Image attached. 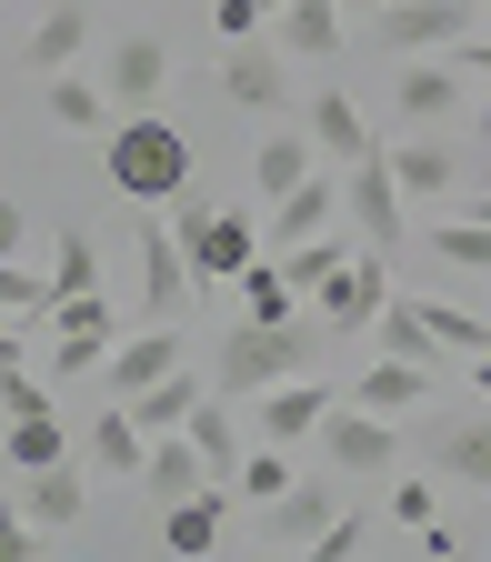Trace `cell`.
Instances as JSON below:
<instances>
[{"mask_svg": "<svg viewBox=\"0 0 491 562\" xmlns=\"http://www.w3.org/2000/svg\"><path fill=\"white\" fill-rule=\"evenodd\" d=\"M191 131L181 121H161V111H121V131H111V191L121 201H140V211H171L181 191H191Z\"/></svg>", "mask_w": 491, "mask_h": 562, "instance_id": "cell-1", "label": "cell"}, {"mask_svg": "<svg viewBox=\"0 0 491 562\" xmlns=\"http://www.w3.org/2000/svg\"><path fill=\"white\" fill-rule=\"evenodd\" d=\"M321 331H331L321 312H311V322H301V312H292V322H241L221 351H210V382H221L231 402H251V392H271V382L311 372V362H321Z\"/></svg>", "mask_w": 491, "mask_h": 562, "instance_id": "cell-2", "label": "cell"}, {"mask_svg": "<svg viewBox=\"0 0 491 562\" xmlns=\"http://www.w3.org/2000/svg\"><path fill=\"white\" fill-rule=\"evenodd\" d=\"M321 452H331L341 482H381V472L401 462V432H391V412H372V402H331Z\"/></svg>", "mask_w": 491, "mask_h": 562, "instance_id": "cell-3", "label": "cell"}, {"mask_svg": "<svg viewBox=\"0 0 491 562\" xmlns=\"http://www.w3.org/2000/svg\"><path fill=\"white\" fill-rule=\"evenodd\" d=\"M311 312L331 331H381V312H391V251H351L321 292H311Z\"/></svg>", "mask_w": 491, "mask_h": 562, "instance_id": "cell-4", "label": "cell"}, {"mask_svg": "<svg viewBox=\"0 0 491 562\" xmlns=\"http://www.w3.org/2000/svg\"><path fill=\"white\" fill-rule=\"evenodd\" d=\"M411 452L432 462L442 482H471V492H491V412H432L411 432Z\"/></svg>", "mask_w": 491, "mask_h": 562, "instance_id": "cell-5", "label": "cell"}, {"mask_svg": "<svg viewBox=\"0 0 491 562\" xmlns=\"http://www.w3.org/2000/svg\"><path fill=\"white\" fill-rule=\"evenodd\" d=\"M111 292H60L50 302V372L70 382V372H101L111 362Z\"/></svg>", "mask_w": 491, "mask_h": 562, "instance_id": "cell-6", "label": "cell"}, {"mask_svg": "<svg viewBox=\"0 0 491 562\" xmlns=\"http://www.w3.org/2000/svg\"><path fill=\"white\" fill-rule=\"evenodd\" d=\"M341 211H351V232L372 251H401V171H391V151H362L341 171Z\"/></svg>", "mask_w": 491, "mask_h": 562, "instance_id": "cell-7", "label": "cell"}, {"mask_svg": "<svg viewBox=\"0 0 491 562\" xmlns=\"http://www.w3.org/2000/svg\"><path fill=\"white\" fill-rule=\"evenodd\" d=\"M481 31V0H381V41L411 60V50H461Z\"/></svg>", "mask_w": 491, "mask_h": 562, "instance_id": "cell-8", "label": "cell"}, {"mask_svg": "<svg viewBox=\"0 0 491 562\" xmlns=\"http://www.w3.org/2000/svg\"><path fill=\"white\" fill-rule=\"evenodd\" d=\"M221 101H231V111H251V121H261V111H281V101H292V50L261 41V31H251V41H231V50H221Z\"/></svg>", "mask_w": 491, "mask_h": 562, "instance_id": "cell-9", "label": "cell"}, {"mask_svg": "<svg viewBox=\"0 0 491 562\" xmlns=\"http://www.w3.org/2000/svg\"><path fill=\"white\" fill-rule=\"evenodd\" d=\"M130 251H140V312H151V322H171V312L191 302V281H201V271H191L181 222H140V241H130Z\"/></svg>", "mask_w": 491, "mask_h": 562, "instance_id": "cell-10", "label": "cell"}, {"mask_svg": "<svg viewBox=\"0 0 491 562\" xmlns=\"http://www.w3.org/2000/svg\"><path fill=\"white\" fill-rule=\"evenodd\" d=\"M461 81H471V70H461L452 50H411V60H401V81H391V111H401L411 131H432V121L461 111Z\"/></svg>", "mask_w": 491, "mask_h": 562, "instance_id": "cell-11", "label": "cell"}, {"mask_svg": "<svg viewBox=\"0 0 491 562\" xmlns=\"http://www.w3.org/2000/svg\"><path fill=\"white\" fill-rule=\"evenodd\" d=\"M101 91H111L121 111H161V91H171V41H151V31L111 41V70H101Z\"/></svg>", "mask_w": 491, "mask_h": 562, "instance_id": "cell-12", "label": "cell"}, {"mask_svg": "<svg viewBox=\"0 0 491 562\" xmlns=\"http://www.w3.org/2000/svg\"><path fill=\"white\" fill-rule=\"evenodd\" d=\"M341 513H351V492H341V482H292V492L271 503V542H281V552H321Z\"/></svg>", "mask_w": 491, "mask_h": 562, "instance_id": "cell-13", "label": "cell"}, {"mask_svg": "<svg viewBox=\"0 0 491 562\" xmlns=\"http://www.w3.org/2000/svg\"><path fill=\"white\" fill-rule=\"evenodd\" d=\"M181 241H191V271H201V281H241V271L271 251V241L241 222V211H201V222H191Z\"/></svg>", "mask_w": 491, "mask_h": 562, "instance_id": "cell-14", "label": "cell"}, {"mask_svg": "<svg viewBox=\"0 0 491 562\" xmlns=\"http://www.w3.org/2000/svg\"><path fill=\"white\" fill-rule=\"evenodd\" d=\"M191 362V341L171 331V322H151V331H130V341H111V402H130V392H151V382H171Z\"/></svg>", "mask_w": 491, "mask_h": 562, "instance_id": "cell-15", "label": "cell"}, {"mask_svg": "<svg viewBox=\"0 0 491 562\" xmlns=\"http://www.w3.org/2000/svg\"><path fill=\"white\" fill-rule=\"evenodd\" d=\"M251 422H261V442H311L321 422H331V392H321L311 372H292V382L251 392Z\"/></svg>", "mask_w": 491, "mask_h": 562, "instance_id": "cell-16", "label": "cell"}, {"mask_svg": "<svg viewBox=\"0 0 491 562\" xmlns=\"http://www.w3.org/2000/svg\"><path fill=\"white\" fill-rule=\"evenodd\" d=\"M331 222H341V181H331V171H311L301 191H281V201H271V251H292V241H321Z\"/></svg>", "mask_w": 491, "mask_h": 562, "instance_id": "cell-17", "label": "cell"}, {"mask_svg": "<svg viewBox=\"0 0 491 562\" xmlns=\"http://www.w3.org/2000/svg\"><path fill=\"white\" fill-rule=\"evenodd\" d=\"M21 503H31V522H41V532H70V522H81V513H91V482H81V472H70V452H60V462H41V472H21Z\"/></svg>", "mask_w": 491, "mask_h": 562, "instance_id": "cell-18", "label": "cell"}, {"mask_svg": "<svg viewBox=\"0 0 491 562\" xmlns=\"http://www.w3.org/2000/svg\"><path fill=\"white\" fill-rule=\"evenodd\" d=\"M231 503H241L231 482H201V492H181V503L161 513V542H171L181 562H191V552H210V542H221V513H231Z\"/></svg>", "mask_w": 491, "mask_h": 562, "instance_id": "cell-19", "label": "cell"}, {"mask_svg": "<svg viewBox=\"0 0 491 562\" xmlns=\"http://www.w3.org/2000/svg\"><path fill=\"white\" fill-rule=\"evenodd\" d=\"M201 482H221V472L201 462L191 432H161L151 452H140V492H151V503H181V492H201Z\"/></svg>", "mask_w": 491, "mask_h": 562, "instance_id": "cell-20", "label": "cell"}, {"mask_svg": "<svg viewBox=\"0 0 491 562\" xmlns=\"http://www.w3.org/2000/svg\"><path fill=\"white\" fill-rule=\"evenodd\" d=\"M81 50H91V0H50V11L31 21V70L50 81V70H70Z\"/></svg>", "mask_w": 491, "mask_h": 562, "instance_id": "cell-21", "label": "cell"}, {"mask_svg": "<svg viewBox=\"0 0 491 562\" xmlns=\"http://www.w3.org/2000/svg\"><path fill=\"white\" fill-rule=\"evenodd\" d=\"M432 372H442V362H401V351H381V362L351 382V402H372V412H421V402H432Z\"/></svg>", "mask_w": 491, "mask_h": 562, "instance_id": "cell-22", "label": "cell"}, {"mask_svg": "<svg viewBox=\"0 0 491 562\" xmlns=\"http://www.w3.org/2000/svg\"><path fill=\"white\" fill-rule=\"evenodd\" d=\"M321 171V140L311 131H271L261 151H251V181H261V201H281V191H301Z\"/></svg>", "mask_w": 491, "mask_h": 562, "instance_id": "cell-23", "label": "cell"}, {"mask_svg": "<svg viewBox=\"0 0 491 562\" xmlns=\"http://www.w3.org/2000/svg\"><path fill=\"white\" fill-rule=\"evenodd\" d=\"M311 140H321V161H341V171H351V161L372 151V121L351 111V91H311Z\"/></svg>", "mask_w": 491, "mask_h": 562, "instance_id": "cell-24", "label": "cell"}, {"mask_svg": "<svg viewBox=\"0 0 491 562\" xmlns=\"http://www.w3.org/2000/svg\"><path fill=\"white\" fill-rule=\"evenodd\" d=\"M271 41L292 50V60H331L341 50V0H292V11L271 21Z\"/></svg>", "mask_w": 491, "mask_h": 562, "instance_id": "cell-25", "label": "cell"}, {"mask_svg": "<svg viewBox=\"0 0 491 562\" xmlns=\"http://www.w3.org/2000/svg\"><path fill=\"white\" fill-rule=\"evenodd\" d=\"M41 101H50V121H60V131H111V91H101V81H81V70H50Z\"/></svg>", "mask_w": 491, "mask_h": 562, "instance_id": "cell-26", "label": "cell"}, {"mask_svg": "<svg viewBox=\"0 0 491 562\" xmlns=\"http://www.w3.org/2000/svg\"><path fill=\"white\" fill-rule=\"evenodd\" d=\"M91 452H101L111 482H140V452H151V442H140V412H130V402H111V412L91 422Z\"/></svg>", "mask_w": 491, "mask_h": 562, "instance_id": "cell-27", "label": "cell"}, {"mask_svg": "<svg viewBox=\"0 0 491 562\" xmlns=\"http://www.w3.org/2000/svg\"><path fill=\"white\" fill-rule=\"evenodd\" d=\"M181 432L201 442V462L221 472V482H231V472H241V452H251V442H241V412H221V402H191V422H181Z\"/></svg>", "mask_w": 491, "mask_h": 562, "instance_id": "cell-28", "label": "cell"}, {"mask_svg": "<svg viewBox=\"0 0 491 562\" xmlns=\"http://www.w3.org/2000/svg\"><path fill=\"white\" fill-rule=\"evenodd\" d=\"M391 171H401V201H442L452 191V151H442V140H401Z\"/></svg>", "mask_w": 491, "mask_h": 562, "instance_id": "cell-29", "label": "cell"}, {"mask_svg": "<svg viewBox=\"0 0 491 562\" xmlns=\"http://www.w3.org/2000/svg\"><path fill=\"white\" fill-rule=\"evenodd\" d=\"M191 402H201L191 362H181L171 382H151V392H130V412H140V432H181V422H191Z\"/></svg>", "mask_w": 491, "mask_h": 562, "instance_id": "cell-30", "label": "cell"}, {"mask_svg": "<svg viewBox=\"0 0 491 562\" xmlns=\"http://www.w3.org/2000/svg\"><path fill=\"white\" fill-rule=\"evenodd\" d=\"M0 442H11V462L21 472H41V462H60L70 442H60V412H11L0 422Z\"/></svg>", "mask_w": 491, "mask_h": 562, "instance_id": "cell-31", "label": "cell"}, {"mask_svg": "<svg viewBox=\"0 0 491 562\" xmlns=\"http://www.w3.org/2000/svg\"><path fill=\"white\" fill-rule=\"evenodd\" d=\"M292 482H301V472L281 462V442H251V452H241V472H231V492H241V503H281Z\"/></svg>", "mask_w": 491, "mask_h": 562, "instance_id": "cell-32", "label": "cell"}, {"mask_svg": "<svg viewBox=\"0 0 491 562\" xmlns=\"http://www.w3.org/2000/svg\"><path fill=\"white\" fill-rule=\"evenodd\" d=\"M362 251H372V241H362ZM341 261H351V241H341V232H321V241H292V251H281V271H292V292H321V281H331Z\"/></svg>", "mask_w": 491, "mask_h": 562, "instance_id": "cell-33", "label": "cell"}, {"mask_svg": "<svg viewBox=\"0 0 491 562\" xmlns=\"http://www.w3.org/2000/svg\"><path fill=\"white\" fill-rule=\"evenodd\" d=\"M50 292H101V241L91 232H60L50 241Z\"/></svg>", "mask_w": 491, "mask_h": 562, "instance_id": "cell-34", "label": "cell"}, {"mask_svg": "<svg viewBox=\"0 0 491 562\" xmlns=\"http://www.w3.org/2000/svg\"><path fill=\"white\" fill-rule=\"evenodd\" d=\"M432 261H452V271H491V222L471 211V222H432Z\"/></svg>", "mask_w": 491, "mask_h": 562, "instance_id": "cell-35", "label": "cell"}, {"mask_svg": "<svg viewBox=\"0 0 491 562\" xmlns=\"http://www.w3.org/2000/svg\"><path fill=\"white\" fill-rule=\"evenodd\" d=\"M381 351H401V362H442V341H432V322H421V302L391 292V312H381Z\"/></svg>", "mask_w": 491, "mask_h": 562, "instance_id": "cell-36", "label": "cell"}, {"mask_svg": "<svg viewBox=\"0 0 491 562\" xmlns=\"http://www.w3.org/2000/svg\"><path fill=\"white\" fill-rule=\"evenodd\" d=\"M421 322H432V341L461 351V362H471V351H491V322H471L461 302H421Z\"/></svg>", "mask_w": 491, "mask_h": 562, "instance_id": "cell-37", "label": "cell"}, {"mask_svg": "<svg viewBox=\"0 0 491 562\" xmlns=\"http://www.w3.org/2000/svg\"><path fill=\"white\" fill-rule=\"evenodd\" d=\"M241 302H251V322H292V271H281V261H251L241 271Z\"/></svg>", "mask_w": 491, "mask_h": 562, "instance_id": "cell-38", "label": "cell"}, {"mask_svg": "<svg viewBox=\"0 0 491 562\" xmlns=\"http://www.w3.org/2000/svg\"><path fill=\"white\" fill-rule=\"evenodd\" d=\"M50 302H60V292H50V281H31V261H0V312H41V322H50Z\"/></svg>", "mask_w": 491, "mask_h": 562, "instance_id": "cell-39", "label": "cell"}, {"mask_svg": "<svg viewBox=\"0 0 491 562\" xmlns=\"http://www.w3.org/2000/svg\"><path fill=\"white\" fill-rule=\"evenodd\" d=\"M281 11H292V0H210V21H221L231 41H251V31H271Z\"/></svg>", "mask_w": 491, "mask_h": 562, "instance_id": "cell-40", "label": "cell"}, {"mask_svg": "<svg viewBox=\"0 0 491 562\" xmlns=\"http://www.w3.org/2000/svg\"><path fill=\"white\" fill-rule=\"evenodd\" d=\"M41 552V522H31V503L11 492V503H0V562H31Z\"/></svg>", "mask_w": 491, "mask_h": 562, "instance_id": "cell-41", "label": "cell"}, {"mask_svg": "<svg viewBox=\"0 0 491 562\" xmlns=\"http://www.w3.org/2000/svg\"><path fill=\"white\" fill-rule=\"evenodd\" d=\"M11 412H50V392H41L21 362H0V422H11Z\"/></svg>", "mask_w": 491, "mask_h": 562, "instance_id": "cell-42", "label": "cell"}, {"mask_svg": "<svg viewBox=\"0 0 491 562\" xmlns=\"http://www.w3.org/2000/svg\"><path fill=\"white\" fill-rule=\"evenodd\" d=\"M391 522H401V532H432V482H401V492H391Z\"/></svg>", "mask_w": 491, "mask_h": 562, "instance_id": "cell-43", "label": "cell"}, {"mask_svg": "<svg viewBox=\"0 0 491 562\" xmlns=\"http://www.w3.org/2000/svg\"><path fill=\"white\" fill-rule=\"evenodd\" d=\"M21 251H31V211L0 201V261H21Z\"/></svg>", "mask_w": 491, "mask_h": 562, "instance_id": "cell-44", "label": "cell"}, {"mask_svg": "<svg viewBox=\"0 0 491 562\" xmlns=\"http://www.w3.org/2000/svg\"><path fill=\"white\" fill-rule=\"evenodd\" d=\"M471 382H481V402H491V351H471Z\"/></svg>", "mask_w": 491, "mask_h": 562, "instance_id": "cell-45", "label": "cell"}, {"mask_svg": "<svg viewBox=\"0 0 491 562\" xmlns=\"http://www.w3.org/2000/svg\"><path fill=\"white\" fill-rule=\"evenodd\" d=\"M481 140H491V101H481Z\"/></svg>", "mask_w": 491, "mask_h": 562, "instance_id": "cell-46", "label": "cell"}, {"mask_svg": "<svg viewBox=\"0 0 491 562\" xmlns=\"http://www.w3.org/2000/svg\"><path fill=\"white\" fill-rule=\"evenodd\" d=\"M481 21H491V0H481Z\"/></svg>", "mask_w": 491, "mask_h": 562, "instance_id": "cell-47", "label": "cell"}]
</instances>
